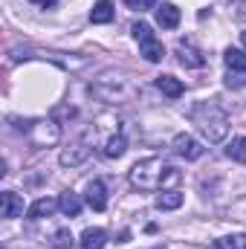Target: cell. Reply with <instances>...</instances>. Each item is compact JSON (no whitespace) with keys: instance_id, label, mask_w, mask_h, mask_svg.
<instances>
[{"instance_id":"cell-28","label":"cell","mask_w":246,"mask_h":249,"mask_svg":"<svg viewBox=\"0 0 246 249\" xmlns=\"http://www.w3.org/2000/svg\"><path fill=\"white\" fill-rule=\"evenodd\" d=\"M154 249H165V247H162V244H157V247H154Z\"/></svg>"},{"instance_id":"cell-2","label":"cell","mask_w":246,"mask_h":249,"mask_svg":"<svg viewBox=\"0 0 246 249\" xmlns=\"http://www.w3.org/2000/svg\"><path fill=\"white\" fill-rule=\"evenodd\" d=\"M90 93L93 99H99L102 105H127L136 99V84L124 75V72H116V70H107L102 72L93 84H90Z\"/></svg>"},{"instance_id":"cell-17","label":"cell","mask_w":246,"mask_h":249,"mask_svg":"<svg viewBox=\"0 0 246 249\" xmlns=\"http://www.w3.org/2000/svg\"><path fill=\"white\" fill-rule=\"evenodd\" d=\"M157 209L159 212H171V209H180L183 206V194L180 191H174V188H165V191H159L157 194Z\"/></svg>"},{"instance_id":"cell-21","label":"cell","mask_w":246,"mask_h":249,"mask_svg":"<svg viewBox=\"0 0 246 249\" xmlns=\"http://www.w3.org/2000/svg\"><path fill=\"white\" fill-rule=\"evenodd\" d=\"M217 249H246V235L244 232H235V235H223L214 241Z\"/></svg>"},{"instance_id":"cell-16","label":"cell","mask_w":246,"mask_h":249,"mask_svg":"<svg viewBox=\"0 0 246 249\" xmlns=\"http://www.w3.org/2000/svg\"><path fill=\"white\" fill-rule=\"evenodd\" d=\"M157 87H159V93L168 96V99H180L185 93V84L180 78H174V75H159V78H157Z\"/></svg>"},{"instance_id":"cell-1","label":"cell","mask_w":246,"mask_h":249,"mask_svg":"<svg viewBox=\"0 0 246 249\" xmlns=\"http://www.w3.org/2000/svg\"><path fill=\"white\" fill-rule=\"evenodd\" d=\"M188 119L191 124L200 130V136L206 139V142H223L226 136H229V116H226V110L220 107V105H214V102H197L191 110H188Z\"/></svg>"},{"instance_id":"cell-12","label":"cell","mask_w":246,"mask_h":249,"mask_svg":"<svg viewBox=\"0 0 246 249\" xmlns=\"http://www.w3.org/2000/svg\"><path fill=\"white\" fill-rule=\"evenodd\" d=\"M87 206L93 209V212H105L107 209V188L102 180H93L90 186H87Z\"/></svg>"},{"instance_id":"cell-27","label":"cell","mask_w":246,"mask_h":249,"mask_svg":"<svg viewBox=\"0 0 246 249\" xmlns=\"http://www.w3.org/2000/svg\"><path fill=\"white\" fill-rule=\"evenodd\" d=\"M241 41H244V50H246V32H241Z\"/></svg>"},{"instance_id":"cell-5","label":"cell","mask_w":246,"mask_h":249,"mask_svg":"<svg viewBox=\"0 0 246 249\" xmlns=\"http://www.w3.org/2000/svg\"><path fill=\"white\" fill-rule=\"evenodd\" d=\"M133 38H136V44H139V55L145 58L148 64H157L165 58V47H162V41L154 35V29L148 26V23H133Z\"/></svg>"},{"instance_id":"cell-18","label":"cell","mask_w":246,"mask_h":249,"mask_svg":"<svg viewBox=\"0 0 246 249\" xmlns=\"http://www.w3.org/2000/svg\"><path fill=\"white\" fill-rule=\"evenodd\" d=\"M113 15H116V9H113L110 0H99V3L90 9V20H93V23H110Z\"/></svg>"},{"instance_id":"cell-11","label":"cell","mask_w":246,"mask_h":249,"mask_svg":"<svg viewBox=\"0 0 246 249\" xmlns=\"http://www.w3.org/2000/svg\"><path fill=\"white\" fill-rule=\"evenodd\" d=\"M177 55H180V64H183V67H191V70H200V67H206V55H203L197 47L185 44V41H180V47H177Z\"/></svg>"},{"instance_id":"cell-20","label":"cell","mask_w":246,"mask_h":249,"mask_svg":"<svg viewBox=\"0 0 246 249\" xmlns=\"http://www.w3.org/2000/svg\"><path fill=\"white\" fill-rule=\"evenodd\" d=\"M223 61H226V67H229L232 72H246V50L229 47V50L223 53Z\"/></svg>"},{"instance_id":"cell-6","label":"cell","mask_w":246,"mask_h":249,"mask_svg":"<svg viewBox=\"0 0 246 249\" xmlns=\"http://www.w3.org/2000/svg\"><path fill=\"white\" fill-rule=\"evenodd\" d=\"M50 58V61H55L58 67L64 70H81V67H87V58H75L72 53L67 55V53H53V50H15L12 53V61H18V58Z\"/></svg>"},{"instance_id":"cell-4","label":"cell","mask_w":246,"mask_h":249,"mask_svg":"<svg viewBox=\"0 0 246 249\" xmlns=\"http://www.w3.org/2000/svg\"><path fill=\"white\" fill-rule=\"evenodd\" d=\"M18 133L29 139L32 148H55L61 142V122L50 119H9Z\"/></svg>"},{"instance_id":"cell-22","label":"cell","mask_w":246,"mask_h":249,"mask_svg":"<svg viewBox=\"0 0 246 249\" xmlns=\"http://www.w3.org/2000/svg\"><path fill=\"white\" fill-rule=\"evenodd\" d=\"M226 157L235 162H246V136H238L226 145Z\"/></svg>"},{"instance_id":"cell-8","label":"cell","mask_w":246,"mask_h":249,"mask_svg":"<svg viewBox=\"0 0 246 249\" xmlns=\"http://www.w3.org/2000/svg\"><path fill=\"white\" fill-rule=\"evenodd\" d=\"M87 157H90V145L87 142H72V145H67L58 154V162H61L64 168H75V165L87 162Z\"/></svg>"},{"instance_id":"cell-3","label":"cell","mask_w":246,"mask_h":249,"mask_svg":"<svg viewBox=\"0 0 246 249\" xmlns=\"http://www.w3.org/2000/svg\"><path fill=\"white\" fill-rule=\"evenodd\" d=\"M177 177H180V174H177L168 162H162L159 157L139 160V162L127 171L130 186L139 188V191H157V188H162L165 183H171V180H177Z\"/></svg>"},{"instance_id":"cell-13","label":"cell","mask_w":246,"mask_h":249,"mask_svg":"<svg viewBox=\"0 0 246 249\" xmlns=\"http://www.w3.org/2000/svg\"><path fill=\"white\" fill-rule=\"evenodd\" d=\"M105 244H107V232L99 229V226L84 229V232H81V241H78L81 249H105Z\"/></svg>"},{"instance_id":"cell-14","label":"cell","mask_w":246,"mask_h":249,"mask_svg":"<svg viewBox=\"0 0 246 249\" xmlns=\"http://www.w3.org/2000/svg\"><path fill=\"white\" fill-rule=\"evenodd\" d=\"M157 23H159L162 29H177V26H180V9H177L174 3H162V6L157 9Z\"/></svg>"},{"instance_id":"cell-26","label":"cell","mask_w":246,"mask_h":249,"mask_svg":"<svg viewBox=\"0 0 246 249\" xmlns=\"http://www.w3.org/2000/svg\"><path fill=\"white\" fill-rule=\"evenodd\" d=\"M32 3H35V6H41V9H50V6H55L58 0H32Z\"/></svg>"},{"instance_id":"cell-24","label":"cell","mask_w":246,"mask_h":249,"mask_svg":"<svg viewBox=\"0 0 246 249\" xmlns=\"http://www.w3.org/2000/svg\"><path fill=\"white\" fill-rule=\"evenodd\" d=\"M246 84V72H226V87H232V90H238V87H244Z\"/></svg>"},{"instance_id":"cell-9","label":"cell","mask_w":246,"mask_h":249,"mask_svg":"<svg viewBox=\"0 0 246 249\" xmlns=\"http://www.w3.org/2000/svg\"><path fill=\"white\" fill-rule=\"evenodd\" d=\"M0 214H3L6 220L23 217V197L15 194V191H3V194H0Z\"/></svg>"},{"instance_id":"cell-10","label":"cell","mask_w":246,"mask_h":249,"mask_svg":"<svg viewBox=\"0 0 246 249\" xmlns=\"http://www.w3.org/2000/svg\"><path fill=\"white\" fill-rule=\"evenodd\" d=\"M58 209H61L58 200H53V197H41V200H35V203L26 209V217H29V220H44V217H53Z\"/></svg>"},{"instance_id":"cell-25","label":"cell","mask_w":246,"mask_h":249,"mask_svg":"<svg viewBox=\"0 0 246 249\" xmlns=\"http://www.w3.org/2000/svg\"><path fill=\"white\" fill-rule=\"evenodd\" d=\"M124 6L133 9V12H148V9L157 6V0H124Z\"/></svg>"},{"instance_id":"cell-15","label":"cell","mask_w":246,"mask_h":249,"mask_svg":"<svg viewBox=\"0 0 246 249\" xmlns=\"http://www.w3.org/2000/svg\"><path fill=\"white\" fill-rule=\"evenodd\" d=\"M124 151H127V139H124L122 133H113V136H107V139L102 142V154H105L107 160H119Z\"/></svg>"},{"instance_id":"cell-19","label":"cell","mask_w":246,"mask_h":249,"mask_svg":"<svg viewBox=\"0 0 246 249\" xmlns=\"http://www.w3.org/2000/svg\"><path fill=\"white\" fill-rule=\"evenodd\" d=\"M58 206H61V212L67 217H78V212H81V197H78L75 191H64L61 197H58Z\"/></svg>"},{"instance_id":"cell-7","label":"cell","mask_w":246,"mask_h":249,"mask_svg":"<svg viewBox=\"0 0 246 249\" xmlns=\"http://www.w3.org/2000/svg\"><path fill=\"white\" fill-rule=\"evenodd\" d=\"M171 151H174L177 157H183V160H200V157H203V145H200L194 136H188V133H177V136L171 139Z\"/></svg>"},{"instance_id":"cell-23","label":"cell","mask_w":246,"mask_h":249,"mask_svg":"<svg viewBox=\"0 0 246 249\" xmlns=\"http://www.w3.org/2000/svg\"><path fill=\"white\" fill-rule=\"evenodd\" d=\"M53 247H58V249H67V247H72V235H70V229H58L55 235H53V241H50Z\"/></svg>"}]
</instances>
